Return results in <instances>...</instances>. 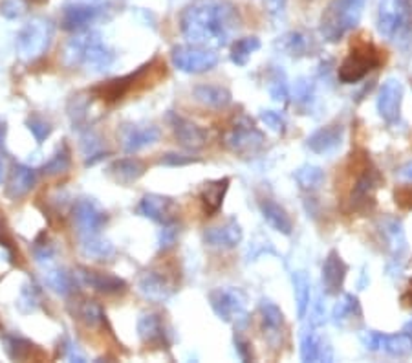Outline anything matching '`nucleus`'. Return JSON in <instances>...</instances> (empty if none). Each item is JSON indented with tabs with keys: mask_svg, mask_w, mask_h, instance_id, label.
<instances>
[{
	"mask_svg": "<svg viewBox=\"0 0 412 363\" xmlns=\"http://www.w3.org/2000/svg\"><path fill=\"white\" fill-rule=\"evenodd\" d=\"M138 336L145 345L151 347L167 348L169 341H167V330H165V323L160 314H143L138 319Z\"/></svg>",
	"mask_w": 412,
	"mask_h": 363,
	"instance_id": "23",
	"label": "nucleus"
},
{
	"mask_svg": "<svg viewBox=\"0 0 412 363\" xmlns=\"http://www.w3.org/2000/svg\"><path fill=\"white\" fill-rule=\"evenodd\" d=\"M407 6H409V11H411V15H412V0H407Z\"/></svg>",
	"mask_w": 412,
	"mask_h": 363,
	"instance_id": "60",
	"label": "nucleus"
},
{
	"mask_svg": "<svg viewBox=\"0 0 412 363\" xmlns=\"http://www.w3.org/2000/svg\"><path fill=\"white\" fill-rule=\"evenodd\" d=\"M235 347H237V354L240 356V360H244V362L251 360V347H249L246 339L240 338V336H235Z\"/></svg>",
	"mask_w": 412,
	"mask_h": 363,
	"instance_id": "55",
	"label": "nucleus"
},
{
	"mask_svg": "<svg viewBox=\"0 0 412 363\" xmlns=\"http://www.w3.org/2000/svg\"><path fill=\"white\" fill-rule=\"evenodd\" d=\"M297 184L306 189V191H316L323 186L325 182V171L321 169L319 165H311V163H306V165L299 167L295 172H293Z\"/></svg>",
	"mask_w": 412,
	"mask_h": 363,
	"instance_id": "36",
	"label": "nucleus"
},
{
	"mask_svg": "<svg viewBox=\"0 0 412 363\" xmlns=\"http://www.w3.org/2000/svg\"><path fill=\"white\" fill-rule=\"evenodd\" d=\"M107 175L119 186H131L145 175V163L136 158H122L107 167Z\"/></svg>",
	"mask_w": 412,
	"mask_h": 363,
	"instance_id": "25",
	"label": "nucleus"
},
{
	"mask_svg": "<svg viewBox=\"0 0 412 363\" xmlns=\"http://www.w3.org/2000/svg\"><path fill=\"white\" fill-rule=\"evenodd\" d=\"M403 332L407 334L409 338L412 339V319H411V321H407V323H405V325H403Z\"/></svg>",
	"mask_w": 412,
	"mask_h": 363,
	"instance_id": "58",
	"label": "nucleus"
},
{
	"mask_svg": "<svg viewBox=\"0 0 412 363\" xmlns=\"http://www.w3.org/2000/svg\"><path fill=\"white\" fill-rule=\"evenodd\" d=\"M228 189L229 178H220V180H213L205 184L202 193H200V200H202V206H204L207 215H214V213L220 212Z\"/></svg>",
	"mask_w": 412,
	"mask_h": 363,
	"instance_id": "30",
	"label": "nucleus"
},
{
	"mask_svg": "<svg viewBox=\"0 0 412 363\" xmlns=\"http://www.w3.org/2000/svg\"><path fill=\"white\" fill-rule=\"evenodd\" d=\"M2 182H4V163L0 162V186H2Z\"/></svg>",
	"mask_w": 412,
	"mask_h": 363,
	"instance_id": "59",
	"label": "nucleus"
},
{
	"mask_svg": "<svg viewBox=\"0 0 412 363\" xmlns=\"http://www.w3.org/2000/svg\"><path fill=\"white\" fill-rule=\"evenodd\" d=\"M138 290L143 297L154 303H165L175 294V286L160 272H145L138 279Z\"/></svg>",
	"mask_w": 412,
	"mask_h": 363,
	"instance_id": "21",
	"label": "nucleus"
},
{
	"mask_svg": "<svg viewBox=\"0 0 412 363\" xmlns=\"http://www.w3.org/2000/svg\"><path fill=\"white\" fill-rule=\"evenodd\" d=\"M81 151L84 154V158H87V165H94V163H97L99 160L107 156V151L103 149L99 136H96L90 131L81 136Z\"/></svg>",
	"mask_w": 412,
	"mask_h": 363,
	"instance_id": "39",
	"label": "nucleus"
},
{
	"mask_svg": "<svg viewBox=\"0 0 412 363\" xmlns=\"http://www.w3.org/2000/svg\"><path fill=\"white\" fill-rule=\"evenodd\" d=\"M0 248L4 250L6 259L10 262H15V255H17V248L13 244V235H11L8 222L4 218V213L0 212Z\"/></svg>",
	"mask_w": 412,
	"mask_h": 363,
	"instance_id": "48",
	"label": "nucleus"
},
{
	"mask_svg": "<svg viewBox=\"0 0 412 363\" xmlns=\"http://www.w3.org/2000/svg\"><path fill=\"white\" fill-rule=\"evenodd\" d=\"M75 316H78L79 321L90 327V329H96L99 325L103 323V319H105V314H103L101 306L94 301H81L75 306Z\"/></svg>",
	"mask_w": 412,
	"mask_h": 363,
	"instance_id": "40",
	"label": "nucleus"
},
{
	"mask_svg": "<svg viewBox=\"0 0 412 363\" xmlns=\"http://www.w3.org/2000/svg\"><path fill=\"white\" fill-rule=\"evenodd\" d=\"M167 121H169L175 138L182 147L193 151V149H202L207 143V133L191 119L184 118L176 112H169L167 114Z\"/></svg>",
	"mask_w": 412,
	"mask_h": 363,
	"instance_id": "13",
	"label": "nucleus"
},
{
	"mask_svg": "<svg viewBox=\"0 0 412 363\" xmlns=\"http://www.w3.org/2000/svg\"><path fill=\"white\" fill-rule=\"evenodd\" d=\"M277 48L286 55H291V57H302V55H308L314 50V39L304 31H290V34L282 35L279 39Z\"/></svg>",
	"mask_w": 412,
	"mask_h": 363,
	"instance_id": "31",
	"label": "nucleus"
},
{
	"mask_svg": "<svg viewBox=\"0 0 412 363\" xmlns=\"http://www.w3.org/2000/svg\"><path fill=\"white\" fill-rule=\"evenodd\" d=\"M260 119L266 123V127L272 128L273 133H286V118L281 112H277V110H262Z\"/></svg>",
	"mask_w": 412,
	"mask_h": 363,
	"instance_id": "50",
	"label": "nucleus"
},
{
	"mask_svg": "<svg viewBox=\"0 0 412 363\" xmlns=\"http://www.w3.org/2000/svg\"><path fill=\"white\" fill-rule=\"evenodd\" d=\"M209 304L226 323H235L238 329L247 325L246 299L237 288H214L209 292Z\"/></svg>",
	"mask_w": 412,
	"mask_h": 363,
	"instance_id": "8",
	"label": "nucleus"
},
{
	"mask_svg": "<svg viewBox=\"0 0 412 363\" xmlns=\"http://www.w3.org/2000/svg\"><path fill=\"white\" fill-rule=\"evenodd\" d=\"M223 145L238 156H255L264 145V134L253 125L251 119L240 116L223 134Z\"/></svg>",
	"mask_w": 412,
	"mask_h": 363,
	"instance_id": "6",
	"label": "nucleus"
},
{
	"mask_svg": "<svg viewBox=\"0 0 412 363\" xmlns=\"http://www.w3.org/2000/svg\"><path fill=\"white\" fill-rule=\"evenodd\" d=\"M378 30L385 39L398 43L407 34V4L405 0H379Z\"/></svg>",
	"mask_w": 412,
	"mask_h": 363,
	"instance_id": "9",
	"label": "nucleus"
},
{
	"mask_svg": "<svg viewBox=\"0 0 412 363\" xmlns=\"http://www.w3.org/2000/svg\"><path fill=\"white\" fill-rule=\"evenodd\" d=\"M44 281L50 288L54 290L55 294H59L61 297H70V295L75 292L78 288V281H75V275L68 274L63 268H50L44 274Z\"/></svg>",
	"mask_w": 412,
	"mask_h": 363,
	"instance_id": "32",
	"label": "nucleus"
},
{
	"mask_svg": "<svg viewBox=\"0 0 412 363\" xmlns=\"http://www.w3.org/2000/svg\"><path fill=\"white\" fill-rule=\"evenodd\" d=\"M147 66H149V64L141 66V68L136 70L134 74H128L125 75V77H116L107 81V83L97 84V87L92 89V94H96V98H101L103 101H107V103L119 101L122 98H125V94H128L134 89V84L140 81L141 75L145 74Z\"/></svg>",
	"mask_w": 412,
	"mask_h": 363,
	"instance_id": "20",
	"label": "nucleus"
},
{
	"mask_svg": "<svg viewBox=\"0 0 412 363\" xmlns=\"http://www.w3.org/2000/svg\"><path fill=\"white\" fill-rule=\"evenodd\" d=\"M288 0H264V6H266L267 13L275 19H279L281 15H284L286 11Z\"/></svg>",
	"mask_w": 412,
	"mask_h": 363,
	"instance_id": "54",
	"label": "nucleus"
},
{
	"mask_svg": "<svg viewBox=\"0 0 412 363\" xmlns=\"http://www.w3.org/2000/svg\"><path fill=\"white\" fill-rule=\"evenodd\" d=\"M260 48V40L257 37H242V39L235 40L233 48H231V61L238 66H246L247 61L251 59V55Z\"/></svg>",
	"mask_w": 412,
	"mask_h": 363,
	"instance_id": "38",
	"label": "nucleus"
},
{
	"mask_svg": "<svg viewBox=\"0 0 412 363\" xmlns=\"http://www.w3.org/2000/svg\"><path fill=\"white\" fill-rule=\"evenodd\" d=\"M346 272H348V266L341 259L339 253L335 250L330 251L328 257L325 259V265H323V286H325L326 294H339Z\"/></svg>",
	"mask_w": 412,
	"mask_h": 363,
	"instance_id": "24",
	"label": "nucleus"
},
{
	"mask_svg": "<svg viewBox=\"0 0 412 363\" xmlns=\"http://www.w3.org/2000/svg\"><path fill=\"white\" fill-rule=\"evenodd\" d=\"M72 216L81 237L97 235L108 221L107 212L92 198H81V200L75 202Z\"/></svg>",
	"mask_w": 412,
	"mask_h": 363,
	"instance_id": "11",
	"label": "nucleus"
},
{
	"mask_svg": "<svg viewBox=\"0 0 412 363\" xmlns=\"http://www.w3.org/2000/svg\"><path fill=\"white\" fill-rule=\"evenodd\" d=\"M242 226L235 218H229L219 226H211L204 231L205 244L219 250H231L242 242Z\"/></svg>",
	"mask_w": 412,
	"mask_h": 363,
	"instance_id": "15",
	"label": "nucleus"
},
{
	"mask_svg": "<svg viewBox=\"0 0 412 363\" xmlns=\"http://www.w3.org/2000/svg\"><path fill=\"white\" fill-rule=\"evenodd\" d=\"M403 84L399 79L388 77L378 94V112L387 123L398 121L402 110Z\"/></svg>",
	"mask_w": 412,
	"mask_h": 363,
	"instance_id": "14",
	"label": "nucleus"
},
{
	"mask_svg": "<svg viewBox=\"0 0 412 363\" xmlns=\"http://www.w3.org/2000/svg\"><path fill=\"white\" fill-rule=\"evenodd\" d=\"M81 251L82 255L94 260H108L114 257L116 250L108 241L97 235H84L81 237Z\"/></svg>",
	"mask_w": 412,
	"mask_h": 363,
	"instance_id": "34",
	"label": "nucleus"
},
{
	"mask_svg": "<svg viewBox=\"0 0 412 363\" xmlns=\"http://www.w3.org/2000/svg\"><path fill=\"white\" fill-rule=\"evenodd\" d=\"M35 2H41V0H35Z\"/></svg>",
	"mask_w": 412,
	"mask_h": 363,
	"instance_id": "61",
	"label": "nucleus"
},
{
	"mask_svg": "<svg viewBox=\"0 0 412 363\" xmlns=\"http://www.w3.org/2000/svg\"><path fill=\"white\" fill-rule=\"evenodd\" d=\"M238 28V13L226 0H194L179 15V30L193 45L228 46Z\"/></svg>",
	"mask_w": 412,
	"mask_h": 363,
	"instance_id": "1",
	"label": "nucleus"
},
{
	"mask_svg": "<svg viewBox=\"0 0 412 363\" xmlns=\"http://www.w3.org/2000/svg\"><path fill=\"white\" fill-rule=\"evenodd\" d=\"M379 184L378 171L374 167H367L355 180L352 193H350V204L354 212H367L370 206H374V191Z\"/></svg>",
	"mask_w": 412,
	"mask_h": 363,
	"instance_id": "16",
	"label": "nucleus"
},
{
	"mask_svg": "<svg viewBox=\"0 0 412 363\" xmlns=\"http://www.w3.org/2000/svg\"><path fill=\"white\" fill-rule=\"evenodd\" d=\"M291 283H293V295H295V306H297V318H306V312L310 309L311 299V285L308 275L304 272H293L291 275Z\"/></svg>",
	"mask_w": 412,
	"mask_h": 363,
	"instance_id": "33",
	"label": "nucleus"
},
{
	"mask_svg": "<svg viewBox=\"0 0 412 363\" xmlns=\"http://www.w3.org/2000/svg\"><path fill=\"white\" fill-rule=\"evenodd\" d=\"M381 231H383L385 239L388 242V248L392 250L394 257H402L403 251L407 250L402 222L396 221V218H385V222L381 224Z\"/></svg>",
	"mask_w": 412,
	"mask_h": 363,
	"instance_id": "35",
	"label": "nucleus"
},
{
	"mask_svg": "<svg viewBox=\"0 0 412 363\" xmlns=\"http://www.w3.org/2000/svg\"><path fill=\"white\" fill-rule=\"evenodd\" d=\"M258 310H260L262 325H264V330H270V332H279L284 323V314L282 310L273 303L272 299H262L258 304Z\"/></svg>",
	"mask_w": 412,
	"mask_h": 363,
	"instance_id": "37",
	"label": "nucleus"
},
{
	"mask_svg": "<svg viewBox=\"0 0 412 363\" xmlns=\"http://www.w3.org/2000/svg\"><path fill=\"white\" fill-rule=\"evenodd\" d=\"M193 96L196 101L209 108H226L233 101L231 92L222 84H198L194 87Z\"/></svg>",
	"mask_w": 412,
	"mask_h": 363,
	"instance_id": "29",
	"label": "nucleus"
},
{
	"mask_svg": "<svg viewBox=\"0 0 412 363\" xmlns=\"http://www.w3.org/2000/svg\"><path fill=\"white\" fill-rule=\"evenodd\" d=\"M138 212L141 216L151 218L158 224H169V222H175L176 202L169 197H161V195H145L141 198Z\"/></svg>",
	"mask_w": 412,
	"mask_h": 363,
	"instance_id": "19",
	"label": "nucleus"
},
{
	"mask_svg": "<svg viewBox=\"0 0 412 363\" xmlns=\"http://www.w3.org/2000/svg\"><path fill=\"white\" fill-rule=\"evenodd\" d=\"M367 0H332L321 15L319 31L326 43H339L358 28Z\"/></svg>",
	"mask_w": 412,
	"mask_h": 363,
	"instance_id": "3",
	"label": "nucleus"
},
{
	"mask_svg": "<svg viewBox=\"0 0 412 363\" xmlns=\"http://www.w3.org/2000/svg\"><path fill=\"white\" fill-rule=\"evenodd\" d=\"M19 304L20 312L24 314H31L35 310H39L41 306V288L35 283H28L26 286H22L19 294Z\"/></svg>",
	"mask_w": 412,
	"mask_h": 363,
	"instance_id": "45",
	"label": "nucleus"
},
{
	"mask_svg": "<svg viewBox=\"0 0 412 363\" xmlns=\"http://www.w3.org/2000/svg\"><path fill=\"white\" fill-rule=\"evenodd\" d=\"M35 182H37V172L31 167L17 163L13 165V171L10 175L8 186H6V195L11 200H19L34 189Z\"/></svg>",
	"mask_w": 412,
	"mask_h": 363,
	"instance_id": "26",
	"label": "nucleus"
},
{
	"mask_svg": "<svg viewBox=\"0 0 412 363\" xmlns=\"http://www.w3.org/2000/svg\"><path fill=\"white\" fill-rule=\"evenodd\" d=\"M35 345L22 336H4V350L11 360H26L34 353Z\"/></svg>",
	"mask_w": 412,
	"mask_h": 363,
	"instance_id": "42",
	"label": "nucleus"
},
{
	"mask_svg": "<svg viewBox=\"0 0 412 363\" xmlns=\"http://www.w3.org/2000/svg\"><path fill=\"white\" fill-rule=\"evenodd\" d=\"M378 66H381L379 50L372 43H358L354 48L350 50L346 59L341 63L337 75H339L341 83L354 84L367 77Z\"/></svg>",
	"mask_w": 412,
	"mask_h": 363,
	"instance_id": "4",
	"label": "nucleus"
},
{
	"mask_svg": "<svg viewBox=\"0 0 412 363\" xmlns=\"http://www.w3.org/2000/svg\"><path fill=\"white\" fill-rule=\"evenodd\" d=\"M354 316H361V306L355 295L346 294L339 303L335 304L334 312H332V319L335 325H343L344 321H348Z\"/></svg>",
	"mask_w": 412,
	"mask_h": 363,
	"instance_id": "41",
	"label": "nucleus"
},
{
	"mask_svg": "<svg viewBox=\"0 0 412 363\" xmlns=\"http://www.w3.org/2000/svg\"><path fill=\"white\" fill-rule=\"evenodd\" d=\"M64 61L68 66L84 68L94 74H101L110 68L116 54L105 45V40L97 31H81L64 48Z\"/></svg>",
	"mask_w": 412,
	"mask_h": 363,
	"instance_id": "2",
	"label": "nucleus"
},
{
	"mask_svg": "<svg viewBox=\"0 0 412 363\" xmlns=\"http://www.w3.org/2000/svg\"><path fill=\"white\" fill-rule=\"evenodd\" d=\"M75 277L81 281L82 285L90 286L92 290H96V292L105 295L123 294V292L126 290V283L122 279V277L107 274V272H96V270H88V268H79Z\"/></svg>",
	"mask_w": 412,
	"mask_h": 363,
	"instance_id": "18",
	"label": "nucleus"
},
{
	"mask_svg": "<svg viewBox=\"0 0 412 363\" xmlns=\"http://www.w3.org/2000/svg\"><path fill=\"white\" fill-rule=\"evenodd\" d=\"M4 140H6V125L0 123V149H4Z\"/></svg>",
	"mask_w": 412,
	"mask_h": 363,
	"instance_id": "57",
	"label": "nucleus"
},
{
	"mask_svg": "<svg viewBox=\"0 0 412 363\" xmlns=\"http://www.w3.org/2000/svg\"><path fill=\"white\" fill-rule=\"evenodd\" d=\"M344 128L343 125H326V127L317 128L316 133L310 134L306 140V147L316 154H330L339 149L343 143Z\"/></svg>",
	"mask_w": 412,
	"mask_h": 363,
	"instance_id": "22",
	"label": "nucleus"
},
{
	"mask_svg": "<svg viewBox=\"0 0 412 363\" xmlns=\"http://www.w3.org/2000/svg\"><path fill=\"white\" fill-rule=\"evenodd\" d=\"M31 253H34L35 260L39 262V265H52L55 259V250L54 242L50 241L48 235L46 233H41L37 239L34 241V246H31Z\"/></svg>",
	"mask_w": 412,
	"mask_h": 363,
	"instance_id": "44",
	"label": "nucleus"
},
{
	"mask_svg": "<svg viewBox=\"0 0 412 363\" xmlns=\"http://www.w3.org/2000/svg\"><path fill=\"white\" fill-rule=\"evenodd\" d=\"M311 92H314V89H311V84L308 79H299L295 84V98L297 101H302V103H308L311 99Z\"/></svg>",
	"mask_w": 412,
	"mask_h": 363,
	"instance_id": "53",
	"label": "nucleus"
},
{
	"mask_svg": "<svg viewBox=\"0 0 412 363\" xmlns=\"http://www.w3.org/2000/svg\"><path fill=\"white\" fill-rule=\"evenodd\" d=\"M161 136V131L156 125H134L125 123L119 128V142L125 152H138L141 149L154 145Z\"/></svg>",
	"mask_w": 412,
	"mask_h": 363,
	"instance_id": "12",
	"label": "nucleus"
},
{
	"mask_svg": "<svg viewBox=\"0 0 412 363\" xmlns=\"http://www.w3.org/2000/svg\"><path fill=\"white\" fill-rule=\"evenodd\" d=\"M24 11L26 8L20 0H4V2L0 4V13H2L6 19H19Z\"/></svg>",
	"mask_w": 412,
	"mask_h": 363,
	"instance_id": "52",
	"label": "nucleus"
},
{
	"mask_svg": "<svg viewBox=\"0 0 412 363\" xmlns=\"http://www.w3.org/2000/svg\"><path fill=\"white\" fill-rule=\"evenodd\" d=\"M301 360L302 362H332L334 353H332V347L316 332H304L301 338Z\"/></svg>",
	"mask_w": 412,
	"mask_h": 363,
	"instance_id": "27",
	"label": "nucleus"
},
{
	"mask_svg": "<svg viewBox=\"0 0 412 363\" xmlns=\"http://www.w3.org/2000/svg\"><path fill=\"white\" fill-rule=\"evenodd\" d=\"M361 343L367 350L383 353L392 358H405L412 353V339L407 334H383L378 330H367L361 334Z\"/></svg>",
	"mask_w": 412,
	"mask_h": 363,
	"instance_id": "10",
	"label": "nucleus"
},
{
	"mask_svg": "<svg viewBox=\"0 0 412 363\" xmlns=\"http://www.w3.org/2000/svg\"><path fill=\"white\" fill-rule=\"evenodd\" d=\"M396 175H398L403 182H412V160L407 163H403L398 171H396Z\"/></svg>",
	"mask_w": 412,
	"mask_h": 363,
	"instance_id": "56",
	"label": "nucleus"
},
{
	"mask_svg": "<svg viewBox=\"0 0 412 363\" xmlns=\"http://www.w3.org/2000/svg\"><path fill=\"white\" fill-rule=\"evenodd\" d=\"M54 39V24L48 19H34L17 35V52L24 61H35L46 54Z\"/></svg>",
	"mask_w": 412,
	"mask_h": 363,
	"instance_id": "5",
	"label": "nucleus"
},
{
	"mask_svg": "<svg viewBox=\"0 0 412 363\" xmlns=\"http://www.w3.org/2000/svg\"><path fill=\"white\" fill-rule=\"evenodd\" d=\"M101 8L94 4H72L66 6L61 17V28L66 31H84L88 26L96 22L101 15Z\"/></svg>",
	"mask_w": 412,
	"mask_h": 363,
	"instance_id": "17",
	"label": "nucleus"
},
{
	"mask_svg": "<svg viewBox=\"0 0 412 363\" xmlns=\"http://www.w3.org/2000/svg\"><path fill=\"white\" fill-rule=\"evenodd\" d=\"M70 163H72V158H70V149L66 143H63L61 147L55 151V154L50 158L48 162L44 163L43 171L50 177H55V175H61V172H66L70 169Z\"/></svg>",
	"mask_w": 412,
	"mask_h": 363,
	"instance_id": "43",
	"label": "nucleus"
},
{
	"mask_svg": "<svg viewBox=\"0 0 412 363\" xmlns=\"http://www.w3.org/2000/svg\"><path fill=\"white\" fill-rule=\"evenodd\" d=\"M260 213L264 216V221L270 224L275 231L282 233V235H291L293 231V222H291L290 215L281 204H277L272 198H264L260 200Z\"/></svg>",
	"mask_w": 412,
	"mask_h": 363,
	"instance_id": "28",
	"label": "nucleus"
},
{
	"mask_svg": "<svg viewBox=\"0 0 412 363\" xmlns=\"http://www.w3.org/2000/svg\"><path fill=\"white\" fill-rule=\"evenodd\" d=\"M178 233L179 228L176 226V222H169V224H163V230L160 231V250L169 251L170 248H175V244L178 242Z\"/></svg>",
	"mask_w": 412,
	"mask_h": 363,
	"instance_id": "49",
	"label": "nucleus"
},
{
	"mask_svg": "<svg viewBox=\"0 0 412 363\" xmlns=\"http://www.w3.org/2000/svg\"><path fill=\"white\" fill-rule=\"evenodd\" d=\"M172 64L185 74H204L219 64V54L213 48L200 45H179L170 52Z\"/></svg>",
	"mask_w": 412,
	"mask_h": 363,
	"instance_id": "7",
	"label": "nucleus"
},
{
	"mask_svg": "<svg viewBox=\"0 0 412 363\" xmlns=\"http://www.w3.org/2000/svg\"><path fill=\"white\" fill-rule=\"evenodd\" d=\"M267 92L275 101H282V103H286L288 98H290V87H288L286 74L281 68L273 70L272 75H270Z\"/></svg>",
	"mask_w": 412,
	"mask_h": 363,
	"instance_id": "46",
	"label": "nucleus"
},
{
	"mask_svg": "<svg viewBox=\"0 0 412 363\" xmlns=\"http://www.w3.org/2000/svg\"><path fill=\"white\" fill-rule=\"evenodd\" d=\"M26 125H28L29 133L34 134V138L37 140V143H43L46 138H50L52 131H54L52 123L46 121L43 116H37V114L29 116L28 121H26Z\"/></svg>",
	"mask_w": 412,
	"mask_h": 363,
	"instance_id": "47",
	"label": "nucleus"
},
{
	"mask_svg": "<svg viewBox=\"0 0 412 363\" xmlns=\"http://www.w3.org/2000/svg\"><path fill=\"white\" fill-rule=\"evenodd\" d=\"M198 162V158L193 156H185V154H178V152H167L160 158V165L167 167H182V165H189V163Z\"/></svg>",
	"mask_w": 412,
	"mask_h": 363,
	"instance_id": "51",
	"label": "nucleus"
}]
</instances>
